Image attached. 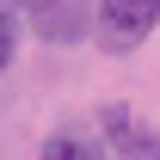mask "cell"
<instances>
[{"mask_svg": "<svg viewBox=\"0 0 160 160\" xmlns=\"http://www.w3.org/2000/svg\"><path fill=\"white\" fill-rule=\"evenodd\" d=\"M154 25H160V0H99V12H92L99 49H111V56H129Z\"/></svg>", "mask_w": 160, "mask_h": 160, "instance_id": "obj_1", "label": "cell"}, {"mask_svg": "<svg viewBox=\"0 0 160 160\" xmlns=\"http://www.w3.org/2000/svg\"><path fill=\"white\" fill-rule=\"evenodd\" d=\"M117 160H160V142H148V136H142V142H129Z\"/></svg>", "mask_w": 160, "mask_h": 160, "instance_id": "obj_6", "label": "cell"}, {"mask_svg": "<svg viewBox=\"0 0 160 160\" xmlns=\"http://www.w3.org/2000/svg\"><path fill=\"white\" fill-rule=\"evenodd\" d=\"M43 160H105V148L92 142V129L68 123V129H56V136L43 142Z\"/></svg>", "mask_w": 160, "mask_h": 160, "instance_id": "obj_3", "label": "cell"}, {"mask_svg": "<svg viewBox=\"0 0 160 160\" xmlns=\"http://www.w3.org/2000/svg\"><path fill=\"white\" fill-rule=\"evenodd\" d=\"M99 123H105V136H129V105H105Z\"/></svg>", "mask_w": 160, "mask_h": 160, "instance_id": "obj_5", "label": "cell"}, {"mask_svg": "<svg viewBox=\"0 0 160 160\" xmlns=\"http://www.w3.org/2000/svg\"><path fill=\"white\" fill-rule=\"evenodd\" d=\"M12 43H19V19H12V12L0 6V68L12 62Z\"/></svg>", "mask_w": 160, "mask_h": 160, "instance_id": "obj_4", "label": "cell"}, {"mask_svg": "<svg viewBox=\"0 0 160 160\" xmlns=\"http://www.w3.org/2000/svg\"><path fill=\"white\" fill-rule=\"evenodd\" d=\"M31 25H37L49 43H68V37H80V31H86V6H80V0H37Z\"/></svg>", "mask_w": 160, "mask_h": 160, "instance_id": "obj_2", "label": "cell"}]
</instances>
